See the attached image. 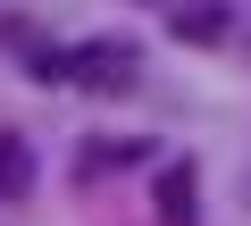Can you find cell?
<instances>
[{"instance_id":"obj_1","label":"cell","mask_w":251,"mask_h":226,"mask_svg":"<svg viewBox=\"0 0 251 226\" xmlns=\"http://www.w3.org/2000/svg\"><path fill=\"white\" fill-rule=\"evenodd\" d=\"M42 84H92V92H126L134 84V42H75V50H34Z\"/></svg>"},{"instance_id":"obj_2","label":"cell","mask_w":251,"mask_h":226,"mask_svg":"<svg viewBox=\"0 0 251 226\" xmlns=\"http://www.w3.org/2000/svg\"><path fill=\"white\" fill-rule=\"evenodd\" d=\"M176 34L184 42H218L226 34V0H176Z\"/></svg>"},{"instance_id":"obj_3","label":"cell","mask_w":251,"mask_h":226,"mask_svg":"<svg viewBox=\"0 0 251 226\" xmlns=\"http://www.w3.org/2000/svg\"><path fill=\"white\" fill-rule=\"evenodd\" d=\"M25 184H34V151H25L17 134H0V201H17Z\"/></svg>"},{"instance_id":"obj_4","label":"cell","mask_w":251,"mask_h":226,"mask_svg":"<svg viewBox=\"0 0 251 226\" xmlns=\"http://www.w3.org/2000/svg\"><path fill=\"white\" fill-rule=\"evenodd\" d=\"M159 209H168V226H193V168L184 159L159 176Z\"/></svg>"}]
</instances>
